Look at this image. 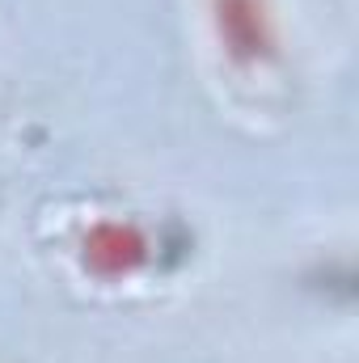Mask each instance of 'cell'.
Wrapping results in <instances>:
<instances>
[{
	"mask_svg": "<svg viewBox=\"0 0 359 363\" xmlns=\"http://www.w3.org/2000/svg\"><path fill=\"white\" fill-rule=\"evenodd\" d=\"M216 34L233 60L254 64L270 55V17L263 0H216Z\"/></svg>",
	"mask_w": 359,
	"mask_h": 363,
	"instance_id": "2",
	"label": "cell"
},
{
	"mask_svg": "<svg viewBox=\"0 0 359 363\" xmlns=\"http://www.w3.org/2000/svg\"><path fill=\"white\" fill-rule=\"evenodd\" d=\"M148 262V241L136 224L123 220H101L85 237V267L101 279H123Z\"/></svg>",
	"mask_w": 359,
	"mask_h": 363,
	"instance_id": "1",
	"label": "cell"
}]
</instances>
